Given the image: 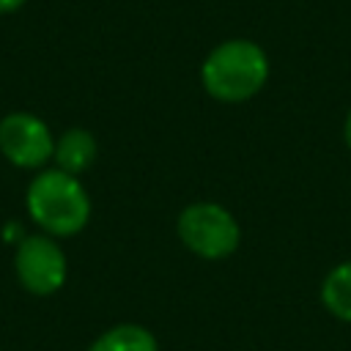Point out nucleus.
<instances>
[{"instance_id":"obj_1","label":"nucleus","mask_w":351,"mask_h":351,"mask_svg":"<svg viewBox=\"0 0 351 351\" xmlns=\"http://www.w3.org/2000/svg\"><path fill=\"white\" fill-rule=\"evenodd\" d=\"M269 80V55L250 38L219 41L200 66L206 93L222 104H239L263 90Z\"/></svg>"},{"instance_id":"obj_2","label":"nucleus","mask_w":351,"mask_h":351,"mask_svg":"<svg viewBox=\"0 0 351 351\" xmlns=\"http://www.w3.org/2000/svg\"><path fill=\"white\" fill-rule=\"evenodd\" d=\"M25 206L30 219L52 239H66L80 233L90 219V197L77 176L58 167L33 176L25 192Z\"/></svg>"},{"instance_id":"obj_3","label":"nucleus","mask_w":351,"mask_h":351,"mask_svg":"<svg viewBox=\"0 0 351 351\" xmlns=\"http://www.w3.org/2000/svg\"><path fill=\"white\" fill-rule=\"evenodd\" d=\"M176 233L181 244L203 261H222L233 255L241 244L239 219L214 200H197L184 206L176 219Z\"/></svg>"},{"instance_id":"obj_4","label":"nucleus","mask_w":351,"mask_h":351,"mask_svg":"<svg viewBox=\"0 0 351 351\" xmlns=\"http://www.w3.org/2000/svg\"><path fill=\"white\" fill-rule=\"evenodd\" d=\"M14 269H16L22 288L36 296H49V293L60 291L66 282V274H69L63 247L47 233L25 236L16 244Z\"/></svg>"},{"instance_id":"obj_5","label":"nucleus","mask_w":351,"mask_h":351,"mask_svg":"<svg viewBox=\"0 0 351 351\" xmlns=\"http://www.w3.org/2000/svg\"><path fill=\"white\" fill-rule=\"evenodd\" d=\"M0 154L22 170L44 167L55 154L49 126L33 112H8L0 121Z\"/></svg>"},{"instance_id":"obj_6","label":"nucleus","mask_w":351,"mask_h":351,"mask_svg":"<svg viewBox=\"0 0 351 351\" xmlns=\"http://www.w3.org/2000/svg\"><path fill=\"white\" fill-rule=\"evenodd\" d=\"M96 154H99V145H96V137L88 132V129H66L58 140H55V154H52V162L58 170L69 173V176H80L85 173L93 162H96Z\"/></svg>"},{"instance_id":"obj_7","label":"nucleus","mask_w":351,"mask_h":351,"mask_svg":"<svg viewBox=\"0 0 351 351\" xmlns=\"http://www.w3.org/2000/svg\"><path fill=\"white\" fill-rule=\"evenodd\" d=\"M88 351H159V340L140 324H118L101 332Z\"/></svg>"},{"instance_id":"obj_8","label":"nucleus","mask_w":351,"mask_h":351,"mask_svg":"<svg viewBox=\"0 0 351 351\" xmlns=\"http://www.w3.org/2000/svg\"><path fill=\"white\" fill-rule=\"evenodd\" d=\"M321 304L340 321L351 324V261L337 263L321 282Z\"/></svg>"},{"instance_id":"obj_9","label":"nucleus","mask_w":351,"mask_h":351,"mask_svg":"<svg viewBox=\"0 0 351 351\" xmlns=\"http://www.w3.org/2000/svg\"><path fill=\"white\" fill-rule=\"evenodd\" d=\"M27 0H0V14H14L25 5Z\"/></svg>"},{"instance_id":"obj_10","label":"nucleus","mask_w":351,"mask_h":351,"mask_svg":"<svg viewBox=\"0 0 351 351\" xmlns=\"http://www.w3.org/2000/svg\"><path fill=\"white\" fill-rule=\"evenodd\" d=\"M343 140H346V145H348V151H351V110H348L346 123H343Z\"/></svg>"}]
</instances>
